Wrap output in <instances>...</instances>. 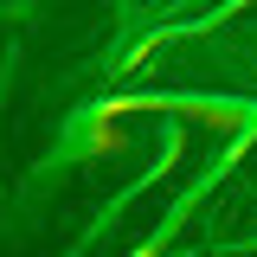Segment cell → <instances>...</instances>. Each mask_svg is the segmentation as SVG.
Wrapping results in <instances>:
<instances>
[{
	"mask_svg": "<svg viewBox=\"0 0 257 257\" xmlns=\"http://www.w3.org/2000/svg\"><path fill=\"white\" fill-rule=\"evenodd\" d=\"M96 148H103V155H116V148H122V128H116V116H96Z\"/></svg>",
	"mask_w": 257,
	"mask_h": 257,
	"instance_id": "cell-1",
	"label": "cell"
}]
</instances>
